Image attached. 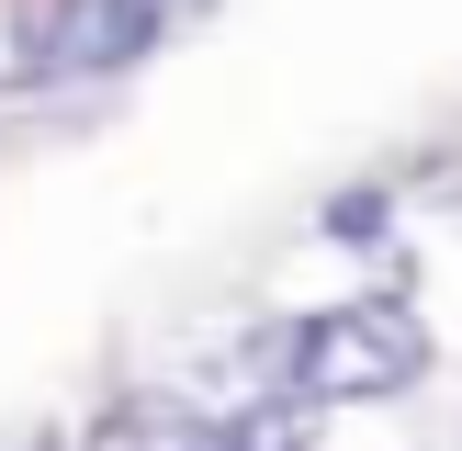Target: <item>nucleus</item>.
<instances>
[{
    "mask_svg": "<svg viewBox=\"0 0 462 451\" xmlns=\"http://www.w3.org/2000/svg\"><path fill=\"white\" fill-rule=\"evenodd\" d=\"M260 373H271V395H305V406H373L429 373V327L395 293H350V305H316L293 327H271Z\"/></svg>",
    "mask_w": 462,
    "mask_h": 451,
    "instance_id": "1",
    "label": "nucleus"
},
{
    "mask_svg": "<svg viewBox=\"0 0 462 451\" xmlns=\"http://www.w3.org/2000/svg\"><path fill=\"white\" fill-rule=\"evenodd\" d=\"M170 34V0H34L12 23V79L23 90H68V79H113Z\"/></svg>",
    "mask_w": 462,
    "mask_h": 451,
    "instance_id": "2",
    "label": "nucleus"
},
{
    "mask_svg": "<svg viewBox=\"0 0 462 451\" xmlns=\"http://www.w3.org/2000/svg\"><path fill=\"white\" fill-rule=\"evenodd\" d=\"M170 451H316V406H305V395H248L237 418L180 428Z\"/></svg>",
    "mask_w": 462,
    "mask_h": 451,
    "instance_id": "3",
    "label": "nucleus"
},
{
    "mask_svg": "<svg viewBox=\"0 0 462 451\" xmlns=\"http://www.w3.org/2000/svg\"><path fill=\"white\" fill-rule=\"evenodd\" d=\"M0 451H68L57 418H0Z\"/></svg>",
    "mask_w": 462,
    "mask_h": 451,
    "instance_id": "4",
    "label": "nucleus"
}]
</instances>
